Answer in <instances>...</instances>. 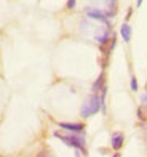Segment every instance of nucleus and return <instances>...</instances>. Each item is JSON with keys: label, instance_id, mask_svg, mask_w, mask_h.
<instances>
[{"label": "nucleus", "instance_id": "nucleus-1", "mask_svg": "<svg viewBox=\"0 0 147 157\" xmlns=\"http://www.w3.org/2000/svg\"><path fill=\"white\" fill-rule=\"evenodd\" d=\"M101 109V99H99V96H96V93L94 95H91L85 103H83V106H82V117H90V116H93V114H96L97 111Z\"/></svg>", "mask_w": 147, "mask_h": 157}, {"label": "nucleus", "instance_id": "nucleus-2", "mask_svg": "<svg viewBox=\"0 0 147 157\" xmlns=\"http://www.w3.org/2000/svg\"><path fill=\"white\" fill-rule=\"evenodd\" d=\"M94 8H99L106 13L107 18H114L115 16V10H117V0H91Z\"/></svg>", "mask_w": 147, "mask_h": 157}, {"label": "nucleus", "instance_id": "nucleus-3", "mask_svg": "<svg viewBox=\"0 0 147 157\" xmlns=\"http://www.w3.org/2000/svg\"><path fill=\"white\" fill-rule=\"evenodd\" d=\"M54 136H58L59 140H62V141H64L66 144H69V146L85 151V140L80 138V136H72V135H62V133H59V132H56V133H54Z\"/></svg>", "mask_w": 147, "mask_h": 157}, {"label": "nucleus", "instance_id": "nucleus-4", "mask_svg": "<svg viewBox=\"0 0 147 157\" xmlns=\"http://www.w3.org/2000/svg\"><path fill=\"white\" fill-rule=\"evenodd\" d=\"M85 13H86V16H88V18L97 19V21H101V23H104L106 26H109L107 16H106V13H104L102 10H99V8H94V6H90V8H85Z\"/></svg>", "mask_w": 147, "mask_h": 157}, {"label": "nucleus", "instance_id": "nucleus-5", "mask_svg": "<svg viewBox=\"0 0 147 157\" xmlns=\"http://www.w3.org/2000/svg\"><path fill=\"white\" fill-rule=\"evenodd\" d=\"M110 31H109V27L107 29H104L101 34H96L94 35V40L97 42V44H101V45H107V42L110 40Z\"/></svg>", "mask_w": 147, "mask_h": 157}, {"label": "nucleus", "instance_id": "nucleus-6", "mask_svg": "<svg viewBox=\"0 0 147 157\" xmlns=\"http://www.w3.org/2000/svg\"><path fill=\"white\" fill-rule=\"evenodd\" d=\"M61 128H64V130H69V132H74V133H79V132H83V124H64L61 122L59 124Z\"/></svg>", "mask_w": 147, "mask_h": 157}, {"label": "nucleus", "instance_id": "nucleus-7", "mask_svg": "<svg viewBox=\"0 0 147 157\" xmlns=\"http://www.w3.org/2000/svg\"><path fill=\"white\" fill-rule=\"evenodd\" d=\"M123 146V133H114L112 135V147L118 151Z\"/></svg>", "mask_w": 147, "mask_h": 157}, {"label": "nucleus", "instance_id": "nucleus-8", "mask_svg": "<svg viewBox=\"0 0 147 157\" xmlns=\"http://www.w3.org/2000/svg\"><path fill=\"white\" fill-rule=\"evenodd\" d=\"M120 34H122V39H123L125 42H130V39H131V26H130L128 23H125V24L120 27Z\"/></svg>", "mask_w": 147, "mask_h": 157}, {"label": "nucleus", "instance_id": "nucleus-9", "mask_svg": "<svg viewBox=\"0 0 147 157\" xmlns=\"http://www.w3.org/2000/svg\"><path fill=\"white\" fill-rule=\"evenodd\" d=\"M104 82H106V75L101 74L99 77H97V80L93 83V93H97L99 90H102V88H104Z\"/></svg>", "mask_w": 147, "mask_h": 157}, {"label": "nucleus", "instance_id": "nucleus-10", "mask_svg": "<svg viewBox=\"0 0 147 157\" xmlns=\"http://www.w3.org/2000/svg\"><path fill=\"white\" fill-rule=\"evenodd\" d=\"M131 90L133 91L138 90V80H136V77H131Z\"/></svg>", "mask_w": 147, "mask_h": 157}, {"label": "nucleus", "instance_id": "nucleus-11", "mask_svg": "<svg viewBox=\"0 0 147 157\" xmlns=\"http://www.w3.org/2000/svg\"><path fill=\"white\" fill-rule=\"evenodd\" d=\"M75 6V0H67V8H74Z\"/></svg>", "mask_w": 147, "mask_h": 157}, {"label": "nucleus", "instance_id": "nucleus-12", "mask_svg": "<svg viewBox=\"0 0 147 157\" xmlns=\"http://www.w3.org/2000/svg\"><path fill=\"white\" fill-rule=\"evenodd\" d=\"M138 116H139V119H145V116H144V112H142V109H138Z\"/></svg>", "mask_w": 147, "mask_h": 157}, {"label": "nucleus", "instance_id": "nucleus-13", "mask_svg": "<svg viewBox=\"0 0 147 157\" xmlns=\"http://www.w3.org/2000/svg\"><path fill=\"white\" fill-rule=\"evenodd\" d=\"M141 101H142V104H147V93L141 96Z\"/></svg>", "mask_w": 147, "mask_h": 157}, {"label": "nucleus", "instance_id": "nucleus-14", "mask_svg": "<svg viewBox=\"0 0 147 157\" xmlns=\"http://www.w3.org/2000/svg\"><path fill=\"white\" fill-rule=\"evenodd\" d=\"M131 13H133V8H130V10H128V15H127V19H130V18H131Z\"/></svg>", "mask_w": 147, "mask_h": 157}, {"label": "nucleus", "instance_id": "nucleus-15", "mask_svg": "<svg viewBox=\"0 0 147 157\" xmlns=\"http://www.w3.org/2000/svg\"><path fill=\"white\" fill-rule=\"evenodd\" d=\"M142 2H144V0H138V2H136V6H141V5H142Z\"/></svg>", "mask_w": 147, "mask_h": 157}, {"label": "nucleus", "instance_id": "nucleus-16", "mask_svg": "<svg viewBox=\"0 0 147 157\" xmlns=\"http://www.w3.org/2000/svg\"><path fill=\"white\" fill-rule=\"evenodd\" d=\"M114 157H120V154H115V155H114Z\"/></svg>", "mask_w": 147, "mask_h": 157}, {"label": "nucleus", "instance_id": "nucleus-17", "mask_svg": "<svg viewBox=\"0 0 147 157\" xmlns=\"http://www.w3.org/2000/svg\"><path fill=\"white\" fill-rule=\"evenodd\" d=\"M77 157H80V155H77Z\"/></svg>", "mask_w": 147, "mask_h": 157}]
</instances>
